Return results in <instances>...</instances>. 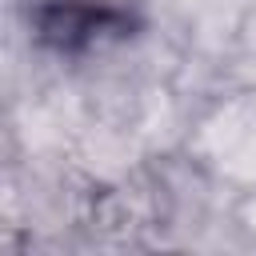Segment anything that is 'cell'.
I'll return each instance as SVG.
<instances>
[{
  "instance_id": "6da1fadb",
  "label": "cell",
  "mask_w": 256,
  "mask_h": 256,
  "mask_svg": "<svg viewBox=\"0 0 256 256\" xmlns=\"http://www.w3.org/2000/svg\"><path fill=\"white\" fill-rule=\"evenodd\" d=\"M40 40H48L60 52H80L100 40H120L132 28V16L104 0H52L36 16Z\"/></svg>"
}]
</instances>
